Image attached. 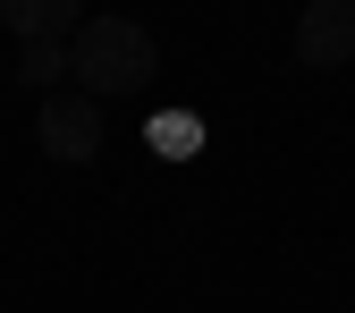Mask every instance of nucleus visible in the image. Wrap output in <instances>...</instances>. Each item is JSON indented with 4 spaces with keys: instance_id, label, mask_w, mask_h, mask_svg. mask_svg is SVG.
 Segmentation results:
<instances>
[{
    "instance_id": "6",
    "label": "nucleus",
    "mask_w": 355,
    "mask_h": 313,
    "mask_svg": "<svg viewBox=\"0 0 355 313\" xmlns=\"http://www.w3.org/2000/svg\"><path fill=\"white\" fill-rule=\"evenodd\" d=\"M153 153H169V161L203 153V119H195V110H161V119H153Z\"/></svg>"
},
{
    "instance_id": "3",
    "label": "nucleus",
    "mask_w": 355,
    "mask_h": 313,
    "mask_svg": "<svg viewBox=\"0 0 355 313\" xmlns=\"http://www.w3.org/2000/svg\"><path fill=\"white\" fill-rule=\"evenodd\" d=\"M288 60L313 68V76L347 68L355 60V0H313V9L296 17V34H288Z\"/></svg>"
},
{
    "instance_id": "5",
    "label": "nucleus",
    "mask_w": 355,
    "mask_h": 313,
    "mask_svg": "<svg viewBox=\"0 0 355 313\" xmlns=\"http://www.w3.org/2000/svg\"><path fill=\"white\" fill-rule=\"evenodd\" d=\"M17 85L51 102L60 85H68V42H26V60H17Z\"/></svg>"
},
{
    "instance_id": "2",
    "label": "nucleus",
    "mask_w": 355,
    "mask_h": 313,
    "mask_svg": "<svg viewBox=\"0 0 355 313\" xmlns=\"http://www.w3.org/2000/svg\"><path fill=\"white\" fill-rule=\"evenodd\" d=\"M102 136H110V110H102V102H85L76 85L34 110V144H42V161H60V169H85V161L102 153Z\"/></svg>"
},
{
    "instance_id": "4",
    "label": "nucleus",
    "mask_w": 355,
    "mask_h": 313,
    "mask_svg": "<svg viewBox=\"0 0 355 313\" xmlns=\"http://www.w3.org/2000/svg\"><path fill=\"white\" fill-rule=\"evenodd\" d=\"M0 17H9L26 42H76V26H85V9H76V0H9Z\"/></svg>"
},
{
    "instance_id": "1",
    "label": "nucleus",
    "mask_w": 355,
    "mask_h": 313,
    "mask_svg": "<svg viewBox=\"0 0 355 313\" xmlns=\"http://www.w3.org/2000/svg\"><path fill=\"white\" fill-rule=\"evenodd\" d=\"M153 68H161V42L136 26V17H85L76 26V42H68V85L85 102H136L144 85H153Z\"/></svg>"
}]
</instances>
